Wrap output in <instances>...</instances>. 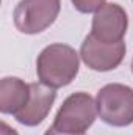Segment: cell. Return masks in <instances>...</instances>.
Listing matches in <instances>:
<instances>
[{
    "label": "cell",
    "instance_id": "cell-1",
    "mask_svg": "<svg viewBox=\"0 0 133 135\" xmlns=\"http://www.w3.org/2000/svg\"><path fill=\"white\" fill-rule=\"evenodd\" d=\"M74 47L67 44H50L38 55L36 74L41 83L57 90L69 85L78 74L80 60Z\"/></svg>",
    "mask_w": 133,
    "mask_h": 135
},
{
    "label": "cell",
    "instance_id": "cell-2",
    "mask_svg": "<svg viewBox=\"0 0 133 135\" xmlns=\"http://www.w3.org/2000/svg\"><path fill=\"white\" fill-rule=\"evenodd\" d=\"M97 115V105L93 96L78 91L66 98L52 126L64 134L85 135V132L96 121Z\"/></svg>",
    "mask_w": 133,
    "mask_h": 135
},
{
    "label": "cell",
    "instance_id": "cell-3",
    "mask_svg": "<svg viewBox=\"0 0 133 135\" xmlns=\"http://www.w3.org/2000/svg\"><path fill=\"white\" fill-rule=\"evenodd\" d=\"M97 113L108 126L125 127L133 123V88L122 83H108L96 98Z\"/></svg>",
    "mask_w": 133,
    "mask_h": 135
},
{
    "label": "cell",
    "instance_id": "cell-4",
    "mask_svg": "<svg viewBox=\"0 0 133 135\" xmlns=\"http://www.w3.org/2000/svg\"><path fill=\"white\" fill-rule=\"evenodd\" d=\"M60 9V0H21L14 9V25L21 33H41L57 21Z\"/></svg>",
    "mask_w": 133,
    "mask_h": 135
},
{
    "label": "cell",
    "instance_id": "cell-5",
    "mask_svg": "<svg viewBox=\"0 0 133 135\" xmlns=\"http://www.w3.org/2000/svg\"><path fill=\"white\" fill-rule=\"evenodd\" d=\"M80 57L83 63L93 71L106 72L116 69L125 57V42L106 44L96 39L93 35H88L80 47Z\"/></svg>",
    "mask_w": 133,
    "mask_h": 135
},
{
    "label": "cell",
    "instance_id": "cell-6",
    "mask_svg": "<svg viewBox=\"0 0 133 135\" xmlns=\"http://www.w3.org/2000/svg\"><path fill=\"white\" fill-rule=\"evenodd\" d=\"M129 28V17L125 9L117 3H105L94 13L91 33L96 39L106 44L121 42Z\"/></svg>",
    "mask_w": 133,
    "mask_h": 135
},
{
    "label": "cell",
    "instance_id": "cell-7",
    "mask_svg": "<svg viewBox=\"0 0 133 135\" xmlns=\"http://www.w3.org/2000/svg\"><path fill=\"white\" fill-rule=\"evenodd\" d=\"M55 99H57V93L53 88L41 82L30 83V99L27 105L14 118L17 119V123L24 126H28V127L38 126L47 118Z\"/></svg>",
    "mask_w": 133,
    "mask_h": 135
},
{
    "label": "cell",
    "instance_id": "cell-8",
    "mask_svg": "<svg viewBox=\"0 0 133 135\" xmlns=\"http://www.w3.org/2000/svg\"><path fill=\"white\" fill-rule=\"evenodd\" d=\"M30 99V83L19 77H3L0 80V112L17 115Z\"/></svg>",
    "mask_w": 133,
    "mask_h": 135
},
{
    "label": "cell",
    "instance_id": "cell-9",
    "mask_svg": "<svg viewBox=\"0 0 133 135\" xmlns=\"http://www.w3.org/2000/svg\"><path fill=\"white\" fill-rule=\"evenodd\" d=\"M72 5L80 13H96L105 5V0H72Z\"/></svg>",
    "mask_w": 133,
    "mask_h": 135
},
{
    "label": "cell",
    "instance_id": "cell-10",
    "mask_svg": "<svg viewBox=\"0 0 133 135\" xmlns=\"http://www.w3.org/2000/svg\"><path fill=\"white\" fill-rule=\"evenodd\" d=\"M0 135H19L13 127H9L5 121H2L0 123Z\"/></svg>",
    "mask_w": 133,
    "mask_h": 135
},
{
    "label": "cell",
    "instance_id": "cell-11",
    "mask_svg": "<svg viewBox=\"0 0 133 135\" xmlns=\"http://www.w3.org/2000/svg\"><path fill=\"white\" fill-rule=\"evenodd\" d=\"M44 135H72V134H64V132H60V131H57L53 126H50L47 131H45V134Z\"/></svg>",
    "mask_w": 133,
    "mask_h": 135
},
{
    "label": "cell",
    "instance_id": "cell-12",
    "mask_svg": "<svg viewBox=\"0 0 133 135\" xmlns=\"http://www.w3.org/2000/svg\"><path fill=\"white\" fill-rule=\"evenodd\" d=\"M132 71H133V61H132Z\"/></svg>",
    "mask_w": 133,
    "mask_h": 135
}]
</instances>
